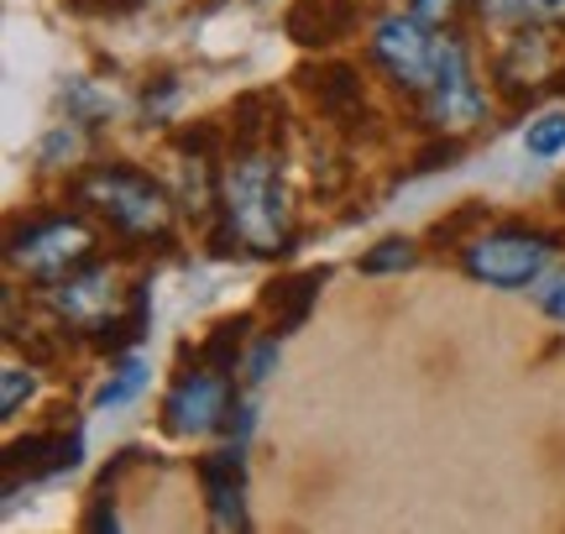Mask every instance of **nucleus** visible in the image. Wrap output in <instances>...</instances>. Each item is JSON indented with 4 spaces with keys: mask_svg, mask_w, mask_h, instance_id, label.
I'll return each instance as SVG.
<instances>
[{
    "mask_svg": "<svg viewBox=\"0 0 565 534\" xmlns=\"http://www.w3.org/2000/svg\"><path fill=\"white\" fill-rule=\"evenodd\" d=\"M215 221L236 231L246 257H278L294 247L278 142H231V163L221 168V215Z\"/></svg>",
    "mask_w": 565,
    "mask_h": 534,
    "instance_id": "1",
    "label": "nucleus"
},
{
    "mask_svg": "<svg viewBox=\"0 0 565 534\" xmlns=\"http://www.w3.org/2000/svg\"><path fill=\"white\" fill-rule=\"evenodd\" d=\"M74 200L84 210H95L105 226L116 231L131 247H173V221H179V205L168 200V189L141 173L131 163H100L89 168L79 184H74Z\"/></svg>",
    "mask_w": 565,
    "mask_h": 534,
    "instance_id": "2",
    "label": "nucleus"
},
{
    "mask_svg": "<svg viewBox=\"0 0 565 534\" xmlns=\"http://www.w3.org/2000/svg\"><path fill=\"white\" fill-rule=\"evenodd\" d=\"M555 252H565V231L529 226V221H503V226H492V231L482 226L466 242L461 273L487 288L519 293V288H540L545 267L555 263Z\"/></svg>",
    "mask_w": 565,
    "mask_h": 534,
    "instance_id": "3",
    "label": "nucleus"
},
{
    "mask_svg": "<svg viewBox=\"0 0 565 534\" xmlns=\"http://www.w3.org/2000/svg\"><path fill=\"white\" fill-rule=\"evenodd\" d=\"M95 257H100V236L74 210L26 215V221L11 226V242H6V263L17 273H26L32 284H58L74 267L95 263Z\"/></svg>",
    "mask_w": 565,
    "mask_h": 534,
    "instance_id": "4",
    "label": "nucleus"
},
{
    "mask_svg": "<svg viewBox=\"0 0 565 534\" xmlns=\"http://www.w3.org/2000/svg\"><path fill=\"white\" fill-rule=\"evenodd\" d=\"M440 38L429 21H419L414 11L404 17H383L372 26V42H366V58L383 68L387 79L398 84L404 95H429V84L440 74Z\"/></svg>",
    "mask_w": 565,
    "mask_h": 534,
    "instance_id": "5",
    "label": "nucleus"
},
{
    "mask_svg": "<svg viewBox=\"0 0 565 534\" xmlns=\"http://www.w3.org/2000/svg\"><path fill=\"white\" fill-rule=\"evenodd\" d=\"M225 377H231V372L210 367V362L194 356V372L183 367L179 377H173L168 398H162V409H158L162 435H173V440H194V435L221 430L225 414H231V404H236V388H231Z\"/></svg>",
    "mask_w": 565,
    "mask_h": 534,
    "instance_id": "6",
    "label": "nucleus"
},
{
    "mask_svg": "<svg viewBox=\"0 0 565 534\" xmlns=\"http://www.w3.org/2000/svg\"><path fill=\"white\" fill-rule=\"evenodd\" d=\"M419 110L435 131H471L487 116V95L471 74V53L456 32L440 38V74L429 84V95H419Z\"/></svg>",
    "mask_w": 565,
    "mask_h": 534,
    "instance_id": "7",
    "label": "nucleus"
},
{
    "mask_svg": "<svg viewBox=\"0 0 565 534\" xmlns=\"http://www.w3.org/2000/svg\"><path fill=\"white\" fill-rule=\"evenodd\" d=\"M126 299H131V288L121 293V284H116V273L95 257V263H84L74 267L68 278H58V284H42V305L58 314L63 325H74V330H95L110 320V314H121Z\"/></svg>",
    "mask_w": 565,
    "mask_h": 534,
    "instance_id": "8",
    "label": "nucleus"
},
{
    "mask_svg": "<svg viewBox=\"0 0 565 534\" xmlns=\"http://www.w3.org/2000/svg\"><path fill=\"white\" fill-rule=\"evenodd\" d=\"M200 482L215 530H246V446L225 440V451L200 456Z\"/></svg>",
    "mask_w": 565,
    "mask_h": 534,
    "instance_id": "9",
    "label": "nucleus"
},
{
    "mask_svg": "<svg viewBox=\"0 0 565 534\" xmlns=\"http://www.w3.org/2000/svg\"><path fill=\"white\" fill-rule=\"evenodd\" d=\"M84 461V430H63V425H47V430H32L26 440H11L6 446V477H21L26 482H42V477H63Z\"/></svg>",
    "mask_w": 565,
    "mask_h": 534,
    "instance_id": "10",
    "label": "nucleus"
},
{
    "mask_svg": "<svg viewBox=\"0 0 565 534\" xmlns=\"http://www.w3.org/2000/svg\"><path fill=\"white\" fill-rule=\"evenodd\" d=\"M299 79H303V89L315 95L324 121L351 126L356 116H366V89H362V68H356V63L330 58V63H320V68H303Z\"/></svg>",
    "mask_w": 565,
    "mask_h": 534,
    "instance_id": "11",
    "label": "nucleus"
},
{
    "mask_svg": "<svg viewBox=\"0 0 565 534\" xmlns=\"http://www.w3.org/2000/svg\"><path fill=\"white\" fill-rule=\"evenodd\" d=\"M362 26V0H294L288 6V38L299 47H335Z\"/></svg>",
    "mask_w": 565,
    "mask_h": 534,
    "instance_id": "12",
    "label": "nucleus"
},
{
    "mask_svg": "<svg viewBox=\"0 0 565 534\" xmlns=\"http://www.w3.org/2000/svg\"><path fill=\"white\" fill-rule=\"evenodd\" d=\"M324 278H330V267H303V273H282V278H273V284L263 288V309L278 320L282 335L309 320V309L320 299Z\"/></svg>",
    "mask_w": 565,
    "mask_h": 534,
    "instance_id": "13",
    "label": "nucleus"
},
{
    "mask_svg": "<svg viewBox=\"0 0 565 534\" xmlns=\"http://www.w3.org/2000/svg\"><path fill=\"white\" fill-rule=\"evenodd\" d=\"M152 284L141 278V284H131V299H126L121 314H110L100 330H95V351H110V356H121V351L141 346L147 341V330H152Z\"/></svg>",
    "mask_w": 565,
    "mask_h": 534,
    "instance_id": "14",
    "label": "nucleus"
},
{
    "mask_svg": "<svg viewBox=\"0 0 565 534\" xmlns=\"http://www.w3.org/2000/svg\"><path fill=\"white\" fill-rule=\"evenodd\" d=\"M477 17L487 26H555L565 21V0H477Z\"/></svg>",
    "mask_w": 565,
    "mask_h": 534,
    "instance_id": "15",
    "label": "nucleus"
},
{
    "mask_svg": "<svg viewBox=\"0 0 565 534\" xmlns=\"http://www.w3.org/2000/svg\"><path fill=\"white\" fill-rule=\"evenodd\" d=\"M246 330H252V314H231V320H215L210 325V335L200 341V362H210V367H221L236 377V367L246 362Z\"/></svg>",
    "mask_w": 565,
    "mask_h": 534,
    "instance_id": "16",
    "label": "nucleus"
},
{
    "mask_svg": "<svg viewBox=\"0 0 565 534\" xmlns=\"http://www.w3.org/2000/svg\"><path fill=\"white\" fill-rule=\"evenodd\" d=\"M58 110L68 116L74 126H84V131H95L100 121H110V110L116 105L105 100L95 84L84 79V74H74V79H63V89H58Z\"/></svg>",
    "mask_w": 565,
    "mask_h": 534,
    "instance_id": "17",
    "label": "nucleus"
},
{
    "mask_svg": "<svg viewBox=\"0 0 565 534\" xmlns=\"http://www.w3.org/2000/svg\"><path fill=\"white\" fill-rule=\"evenodd\" d=\"M147 362L141 356H121L116 362V372L100 383V393H95V409H126L131 398H141V388H147Z\"/></svg>",
    "mask_w": 565,
    "mask_h": 534,
    "instance_id": "18",
    "label": "nucleus"
},
{
    "mask_svg": "<svg viewBox=\"0 0 565 534\" xmlns=\"http://www.w3.org/2000/svg\"><path fill=\"white\" fill-rule=\"evenodd\" d=\"M419 263V242L414 236H383L372 252H362V273L366 278H387V273H408V267Z\"/></svg>",
    "mask_w": 565,
    "mask_h": 534,
    "instance_id": "19",
    "label": "nucleus"
},
{
    "mask_svg": "<svg viewBox=\"0 0 565 534\" xmlns=\"http://www.w3.org/2000/svg\"><path fill=\"white\" fill-rule=\"evenodd\" d=\"M524 152L529 158H561L565 152V110H540L524 126Z\"/></svg>",
    "mask_w": 565,
    "mask_h": 534,
    "instance_id": "20",
    "label": "nucleus"
},
{
    "mask_svg": "<svg viewBox=\"0 0 565 534\" xmlns=\"http://www.w3.org/2000/svg\"><path fill=\"white\" fill-rule=\"evenodd\" d=\"M482 226H487V205H482V200H471V205H461L456 215H450V221H440V226L429 231V242H435V247L461 252Z\"/></svg>",
    "mask_w": 565,
    "mask_h": 534,
    "instance_id": "21",
    "label": "nucleus"
},
{
    "mask_svg": "<svg viewBox=\"0 0 565 534\" xmlns=\"http://www.w3.org/2000/svg\"><path fill=\"white\" fill-rule=\"evenodd\" d=\"M179 100H183V84H179V74H168L162 68L158 79H147V89H141V121L147 126H162L173 110H179Z\"/></svg>",
    "mask_w": 565,
    "mask_h": 534,
    "instance_id": "22",
    "label": "nucleus"
},
{
    "mask_svg": "<svg viewBox=\"0 0 565 534\" xmlns=\"http://www.w3.org/2000/svg\"><path fill=\"white\" fill-rule=\"evenodd\" d=\"M32 393H38V372L32 367H6L0 372V414H6V419H17L21 404H32Z\"/></svg>",
    "mask_w": 565,
    "mask_h": 534,
    "instance_id": "23",
    "label": "nucleus"
},
{
    "mask_svg": "<svg viewBox=\"0 0 565 534\" xmlns=\"http://www.w3.org/2000/svg\"><path fill=\"white\" fill-rule=\"evenodd\" d=\"M74 152H79V126L63 121L38 142V163L42 168H63V163H74Z\"/></svg>",
    "mask_w": 565,
    "mask_h": 534,
    "instance_id": "24",
    "label": "nucleus"
},
{
    "mask_svg": "<svg viewBox=\"0 0 565 534\" xmlns=\"http://www.w3.org/2000/svg\"><path fill=\"white\" fill-rule=\"evenodd\" d=\"M278 335H282V330H273V335H263L257 346H246V388H263L267 377H273V367H278V356H282Z\"/></svg>",
    "mask_w": 565,
    "mask_h": 534,
    "instance_id": "25",
    "label": "nucleus"
},
{
    "mask_svg": "<svg viewBox=\"0 0 565 534\" xmlns=\"http://www.w3.org/2000/svg\"><path fill=\"white\" fill-rule=\"evenodd\" d=\"M456 158H461V137H445V131H435V142H429L419 158L408 163V173H440V168H450Z\"/></svg>",
    "mask_w": 565,
    "mask_h": 534,
    "instance_id": "26",
    "label": "nucleus"
},
{
    "mask_svg": "<svg viewBox=\"0 0 565 534\" xmlns=\"http://www.w3.org/2000/svg\"><path fill=\"white\" fill-rule=\"evenodd\" d=\"M534 299H540V309H545L555 325H565V267L555 278H540V293H534Z\"/></svg>",
    "mask_w": 565,
    "mask_h": 534,
    "instance_id": "27",
    "label": "nucleus"
},
{
    "mask_svg": "<svg viewBox=\"0 0 565 534\" xmlns=\"http://www.w3.org/2000/svg\"><path fill=\"white\" fill-rule=\"evenodd\" d=\"M408 11L419 21H429V26H440V21H450L461 11V0H408Z\"/></svg>",
    "mask_w": 565,
    "mask_h": 534,
    "instance_id": "28",
    "label": "nucleus"
},
{
    "mask_svg": "<svg viewBox=\"0 0 565 534\" xmlns=\"http://www.w3.org/2000/svg\"><path fill=\"white\" fill-rule=\"evenodd\" d=\"M555 200H561V205H565V184H561V189H555Z\"/></svg>",
    "mask_w": 565,
    "mask_h": 534,
    "instance_id": "29",
    "label": "nucleus"
},
{
    "mask_svg": "<svg viewBox=\"0 0 565 534\" xmlns=\"http://www.w3.org/2000/svg\"><path fill=\"white\" fill-rule=\"evenodd\" d=\"M555 89H565V68H561V84H555Z\"/></svg>",
    "mask_w": 565,
    "mask_h": 534,
    "instance_id": "30",
    "label": "nucleus"
}]
</instances>
